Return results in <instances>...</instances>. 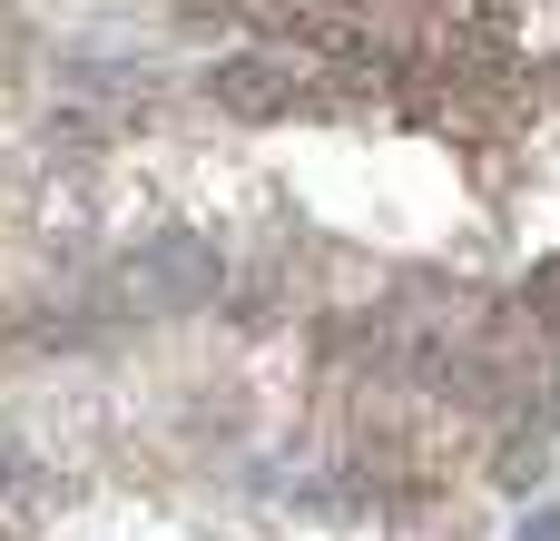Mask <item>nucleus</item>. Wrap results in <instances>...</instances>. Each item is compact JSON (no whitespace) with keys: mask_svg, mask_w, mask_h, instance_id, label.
<instances>
[{"mask_svg":"<svg viewBox=\"0 0 560 541\" xmlns=\"http://www.w3.org/2000/svg\"><path fill=\"white\" fill-rule=\"evenodd\" d=\"M295 99H305V69H295V59L236 49V59L207 69V108H217V118H285Z\"/></svg>","mask_w":560,"mask_h":541,"instance_id":"nucleus-1","label":"nucleus"}]
</instances>
